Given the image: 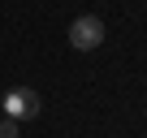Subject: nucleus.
Instances as JSON below:
<instances>
[{"mask_svg": "<svg viewBox=\"0 0 147 138\" xmlns=\"http://www.w3.org/2000/svg\"><path fill=\"white\" fill-rule=\"evenodd\" d=\"M0 112H5V117H13V121L22 125V121H35V117L43 112V99H39V91L18 86V91H9L5 99H0Z\"/></svg>", "mask_w": 147, "mask_h": 138, "instance_id": "nucleus-1", "label": "nucleus"}, {"mask_svg": "<svg viewBox=\"0 0 147 138\" xmlns=\"http://www.w3.org/2000/svg\"><path fill=\"white\" fill-rule=\"evenodd\" d=\"M69 43L78 48V52H95V48L104 43V22H100L95 13L74 17V26H69Z\"/></svg>", "mask_w": 147, "mask_h": 138, "instance_id": "nucleus-2", "label": "nucleus"}, {"mask_svg": "<svg viewBox=\"0 0 147 138\" xmlns=\"http://www.w3.org/2000/svg\"><path fill=\"white\" fill-rule=\"evenodd\" d=\"M0 138H18V121L13 117H0Z\"/></svg>", "mask_w": 147, "mask_h": 138, "instance_id": "nucleus-3", "label": "nucleus"}]
</instances>
